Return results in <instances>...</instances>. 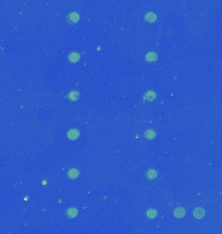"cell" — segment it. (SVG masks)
<instances>
[{
	"instance_id": "cell-1",
	"label": "cell",
	"mask_w": 222,
	"mask_h": 234,
	"mask_svg": "<svg viewBox=\"0 0 222 234\" xmlns=\"http://www.w3.org/2000/svg\"><path fill=\"white\" fill-rule=\"evenodd\" d=\"M80 19V16L79 14L77 13L73 12L68 14L66 17V20L68 24H75L77 23Z\"/></svg>"
},
{
	"instance_id": "cell-2",
	"label": "cell",
	"mask_w": 222,
	"mask_h": 234,
	"mask_svg": "<svg viewBox=\"0 0 222 234\" xmlns=\"http://www.w3.org/2000/svg\"><path fill=\"white\" fill-rule=\"evenodd\" d=\"M145 59L148 63H154L158 60V55L155 52H149L145 55Z\"/></svg>"
},
{
	"instance_id": "cell-3",
	"label": "cell",
	"mask_w": 222,
	"mask_h": 234,
	"mask_svg": "<svg viewBox=\"0 0 222 234\" xmlns=\"http://www.w3.org/2000/svg\"><path fill=\"white\" fill-rule=\"evenodd\" d=\"M80 93L77 90H72L70 91L68 94V98L69 100H70L71 102H76L80 98Z\"/></svg>"
},
{
	"instance_id": "cell-4",
	"label": "cell",
	"mask_w": 222,
	"mask_h": 234,
	"mask_svg": "<svg viewBox=\"0 0 222 234\" xmlns=\"http://www.w3.org/2000/svg\"><path fill=\"white\" fill-rule=\"evenodd\" d=\"M193 215L197 219H201L205 217V211L202 207H197L193 211Z\"/></svg>"
},
{
	"instance_id": "cell-5",
	"label": "cell",
	"mask_w": 222,
	"mask_h": 234,
	"mask_svg": "<svg viewBox=\"0 0 222 234\" xmlns=\"http://www.w3.org/2000/svg\"><path fill=\"white\" fill-rule=\"evenodd\" d=\"M68 61L72 63H75L78 62V61L81 59V56L80 54L76 52H72L69 53L68 57Z\"/></svg>"
},
{
	"instance_id": "cell-6",
	"label": "cell",
	"mask_w": 222,
	"mask_h": 234,
	"mask_svg": "<svg viewBox=\"0 0 222 234\" xmlns=\"http://www.w3.org/2000/svg\"><path fill=\"white\" fill-rule=\"evenodd\" d=\"M80 135V133L77 129H71L67 133L68 138L70 140H75L77 139Z\"/></svg>"
},
{
	"instance_id": "cell-7",
	"label": "cell",
	"mask_w": 222,
	"mask_h": 234,
	"mask_svg": "<svg viewBox=\"0 0 222 234\" xmlns=\"http://www.w3.org/2000/svg\"><path fill=\"white\" fill-rule=\"evenodd\" d=\"M78 214V211L77 209L74 207H72L68 208L66 211V217L69 218H74Z\"/></svg>"
},
{
	"instance_id": "cell-8",
	"label": "cell",
	"mask_w": 222,
	"mask_h": 234,
	"mask_svg": "<svg viewBox=\"0 0 222 234\" xmlns=\"http://www.w3.org/2000/svg\"><path fill=\"white\" fill-rule=\"evenodd\" d=\"M144 19L145 21L149 23H154L155 21L157 19V16H156V14L154 13H148L145 14V15L144 16Z\"/></svg>"
},
{
	"instance_id": "cell-9",
	"label": "cell",
	"mask_w": 222,
	"mask_h": 234,
	"mask_svg": "<svg viewBox=\"0 0 222 234\" xmlns=\"http://www.w3.org/2000/svg\"><path fill=\"white\" fill-rule=\"evenodd\" d=\"M185 214H186V211H185V210L184 208L181 207H177L175 209V210L173 211V215L176 218H182L184 217Z\"/></svg>"
},
{
	"instance_id": "cell-10",
	"label": "cell",
	"mask_w": 222,
	"mask_h": 234,
	"mask_svg": "<svg viewBox=\"0 0 222 234\" xmlns=\"http://www.w3.org/2000/svg\"><path fill=\"white\" fill-rule=\"evenodd\" d=\"M156 97V94L154 91H148L145 92L144 94L145 99L149 101V102H153L154 101Z\"/></svg>"
},
{
	"instance_id": "cell-11",
	"label": "cell",
	"mask_w": 222,
	"mask_h": 234,
	"mask_svg": "<svg viewBox=\"0 0 222 234\" xmlns=\"http://www.w3.org/2000/svg\"><path fill=\"white\" fill-rule=\"evenodd\" d=\"M144 137L148 140L154 139L156 137V131L154 129H148L144 132Z\"/></svg>"
},
{
	"instance_id": "cell-12",
	"label": "cell",
	"mask_w": 222,
	"mask_h": 234,
	"mask_svg": "<svg viewBox=\"0 0 222 234\" xmlns=\"http://www.w3.org/2000/svg\"><path fill=\"white\" fill-rule=\"evenodd\" d=\"M68 177L71 179H75L79 175V172L77 168H71L68 171Z\"/></svg>"
},
{
	"instance_id": "cell-13",
	"label": "cell",
	"mask_w": 222,
	"mask_h": 234,
	"mask_svg": "<svg viewBox=\"0 0 222 234\" xmlns=\"http://www.w3.org/2000/svg\"><path fill=\"white\" fill-rule=\"evenodd\" d=\"M146 178L149 179H154L157 176V172L155 169H150L145 173Z\"/></svg>"
},
{
	"instance_id": "cell-14",
	"label": "cell",
	"mask_w": 222,
	"mask_h": 234,
	"mask_svg": "<svg viewBox=\"0 0 222 234\" xmlns=\"http://www.w3.org/2000/svg\"><path fill=\"white\" fill-rule=\"evenodd\" d=\"M157 211L154 210V209H150L146 213V216L148 218L150 219H153L156 216H157Z\"/></svg>"
}]
</instances>
